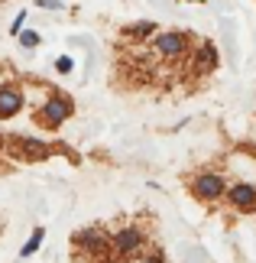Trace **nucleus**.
I'll list each match as a JSON object with an SVG mask.
<instances>
[{"label": "nucleus", "instance_id": "nucleus-1", "mask_svg": "<svg viewBox=\"0 0 256 263\" xmlns=\"http://www.w3.org/2000/svg\"><path fill=\"white\" fill-rule=\"evenodd\" d=\"M71 247H75L85 260H91V263H104L110 257V234L104 228H97V224L81 228V231L71 234Z\"/></svg>", "mask_w": 256, "mask_h": 263}, {"label": "nucleus", "instance_id": "nucleus-2", "mask_svg": "<svg viewBox=\"0 0 256 263\" xmlns=\"http://www.w3.org/2000/svg\"><path fill=\"white\" fill-rule=\"evenodd\" d=\"M191 46H194V39L185 29H162V33H156V39H152V52L159 59H166V62L191 59V52H194Z\"/></svg>", "mask_w": 256, "mask_h": 263}, {"label": "nucleus", "instance_id": "nucleus-3", "mask_svg": "<svg viewBox=\"0 0 256 263\" xmlns=\"http://www.w3.org/2000/svg\"><path fill=\"white\" fill-rule=\"evenodd\" d=\"M146 231L136 228V224H127L110 234V254L120 257V260H136L143 250H146Z\"/></svg>", "mask_w": 256, "mask_h": 263}, {"label": "nucleus", "instance_id": "nucleus-4", "mask_svg": "<svg viewBox=\"0 0 256 263\" xmlns=\"http://www.w3.org/2000/svg\"><path fill=\"white\" fill-rule=\"evenodd\" d=\"M75 114V104H71L68 95H52L43 101V107L36 110V124L46 127V130H58L65 120Z\"/></svg>", "mask_w": 256, "mask_h": 263}, {"label": "nucleus", "instance_id": "nucleus-5", "mask_svg": "<svg viewBox=\"0 0 256 263\" xmlns=\"http://www.w3.org/2000/svg\"><path fill=\"white\" fill-rule=\"evenodd\" d=\"M188 192L204 205H214V201H221L227 195V179L221 173H194L188 179Z\"/></svg>", "mask_w": 256, "mask_h": 263}, {"label": "nucleus", "instance_id": "nucleus-6", "mask_svg": "<svg viewBox=\"0 0 256 263\" xmlns=\"http://www.w3.org/2000/svg\"><path fill=\"white\" fill-rule=\"evenodd\" d=\"M10 153L16 159H23V163H43V159L52 156V146L36 137H13L10 140Z\"/></svg>", "mask_w": 256, "mask_h": 263}, {"label": "nucleus", "instance_id": "nucleus-7", "mask_svg": "<svg viewBox=\"0 0 256 263\" xmlns=\"http://www.w3.org/2000/svg\"><path fill=\"white\" fill-rule=\"evenodd\" d=\"M214 68H218V49H214V43L201 39V43L194 46V52H191V75L194 78H208Z\"/></svg>", "mask_w": 256, "mask_h": 263}, {"label": "nucleus", "instance_id": "nucleus-8", "mask_svg": "<svg viewBox=\"0 0 256 263\" xmlns=\"http://www.w3.org/2000/svg\"><path fill=\"white\" fill-rule=\"evenodd\" d=\"M227 205L233 211H240V215L256 211V185L253 182H233V185L227 189Z\"/></svg>", "mask_w": 256, "mask_h": 263}, {"label": "nucleus", "instance_id": "nucleus-9", "mask_svg": "<svg viewBox=\"0 0 256 263\" xmlns=\"http://www.w3.org/2000/svg\"><path fill=\"white\" fill-rule=\"evenodd\" d=\"M23 107H26V95H23V88L13 85V82H4V85H0V120L16 117Z\"/></svg>", "mask_w": 256, "mask_h": 263}, {"label": "nucleus", "instance_id": "nucleus-10", "mask_svg": "<svg viewBox=\"0 0 256 263\" xmlns=\"http://www.w3.org/2000/svg\"><path fill=\"white\" fill-rule=\"evenodd\" d=\"M156 23L152 20H140V23H130L124 26V36L127 39H136V43H149V39H156Z\"/></svg>", "mask_w": 256, "mask_h": 263}, {"label": "nucleus", "instance_id": "nucleus-11", "mask_svg": "<svg viewBox=\"0 0 256 263\" xmlns=\"http://www.w3.org/2000/svg\"><path fill=\"white\" fill-rule=\"evenodd\" d=\"M43 237H46V231H43V228H36V231H33V237H29L26 244L19 247V257H23V260H26V257H33L36 250L43 247Z\"/></svg>", "mask_w": 256, "mask_h": 263}, {"label": "nucleus", "instance_id": "nucleus-12", "mask_svg": "<svg viewBox=\"0 0 256 263\" xmlns=\"http://www.w3.org/2000/svg\"><path fill=\"white\" fill-rule=\"evenodd\" d=\"M133 263H169V260H166V254H162L159 247H149V250H143Z\"/></svg>", "mask_w": 256, "mask_h": 263}, {"label": "nucleus", "instance_id": "nucleus-13", "mask_svg": "<svg viewBox=\"0 0 256 263\" xmlns=\"http://www.w3.org/2000/svg\"><path fill=\"white\" fill-rule=\"evenodd\" d=\"M16 39H19V46H23V49H36L39 43H43V39H39V33H36V29H23V33H19Z\"/></svg>", "mask_w": 256, "mask_h": 263}, {"label": "nucleus", "instance_id": "nucleus-14", "mask_svg": "<svg viewBox=\"0 0 256 263\" xmlns=\"http://www.w3.org/2000/svg\"><path fill=\"white\" fill-rule=\"evenodd\" d=\"M71 68H75V62H71L68 55H62V59H55V72H62V75H68Z\"/></svg>", "mask_w": 256, "mask_h": 263}, {"label": "nucleus", "instance_id": "nucleus-15", "mask_svg": "<svg viewBox=\"0 0 256 263\" xmlns=\"http://www.w3.org/2000/svg\"><path fill=\"white\" fill-rule=\"evenodd\" d=\"M23 23H26V10H19V13H16V20H13V26H10V33H13V36H19V33H23Z\"/></svg>", "mask_w": 256, "mask_h": 263}, {"label": "nucleus", "instance_id": "nucleus-16", "mask_svg": "<svg viewBox=\"0 0 256 263\" xmlns=\"http://www.w3.org/2000/svg\"><path fill=\"white\" fill-rule=\"evenodd\" d=\"M36 4L43 7V10H58V7H62V0H36Z\"/></svg>", "mask_w": 256, "mask_h": 263}, {"label": "nucleus", "instance_id": "nucleus-17", "mask_svg": "<svg viewBox=\"0 0 256 263\" xmlns=\"http://www.w3.org/2000/svg\"><path fill=\"white\" fill-rule=\"evenodd\" d=\"M194 4H204V0H194Z\"/></svg>", "mask_w": 256, "mask_h": 263}]
</instances>
